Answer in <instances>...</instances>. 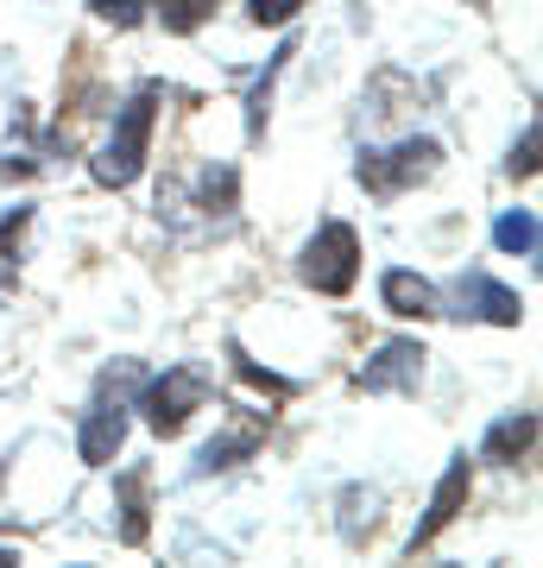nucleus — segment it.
I'll use <instances>...</instances> for the list:
<instances>
[{
  "mask_svg": "<svg viewBox=\"0 0 543 568\" xmlns=\"http://www.w3.org/2000/svg\"><path fill=\"white\" fill-rule=\"evenodd\" d=\"M531 443H537V417L519 410V417H505V424L486 429V462H524Z\"/></svg>",
  "mask_w": 543,
  "mask_h": 568,
  "instance_id": "9d476101",
  "label": "nucleus"
},
{
  "mask_svg": "<svg viewBox=\"0 0 543 568\" xmlns=\"http://www.w3.org/2000/svg\"><path fill=\"white\" fill-rule=\"evenodd\" d=\"M467 487H474V467H467V455H455V462H449V474H443V487H436V499H430V518H423L418 537H411V549H423L436 530L455 525V511H462Z\"/></svg>",
  "mask_w": 543,
  "mask_h": 568,
  "instance_id": "6e6552de",
  "label": "nucleus"
},
{
  "mask_svg": "<svg viewBox=\"0 0 543 568\" xmlns=\"http://www.w3.org/2000/svg\"><path fill=\"white\" fill-rule=\"evenodd\" d=\"M89 7H95L101 20H114V26H133L145 13V0H89Z\"/></svg>",
  "mask_w": 543,
  "mask_h": 568,
  "instance_id": "2eb2a0df",
  "label": "nucleus"
},
{
  "mask_svg": "<svg viewBox=\"0 0 543 568\" xmlns=\"http://www.w3.org/2000/svg\"><path fill=\"white\" fill-rule=\"evenodd\" d=\"M202 398H209L202 373H190V366H171V373H164V379H152V392H145V424L159 429V436H178Z\"/></svg>",
  "mask_w": 543,
  "mask_h": 568,
  "instance_id": "20e7f679",
  "label": "nucleus"
},
{
  "mask_svg": "<svg viewBox=\"0 0 543 568\" xmlns=\"http://www.w3.org/2000/svg\"><path fill=\"white\" fill-rule=\"evenodd\" d=\"M531 171H537V126H531V133H524V145L512 152V178H531Z\"/></svg>",
  "mask_w": 543,
  "mask_h": 568,
  "instance_id": "dca6fc26",
  "label": "nucleus"
},
{
  "mask_svg": "<svg viewBox=\"0 0 543 568\" xmlns=\"http://www.w3.org/2000/svg\"><path fill=\"white\" fill-rule=\"evenodd\" d=\"M215 13V0H159V20H164V32H197L202 20Z\"/></svg>",
  "mask_w": 543,
  "mask_h": 568,
  "instance_id": "ddd939ff",
  "label": "nucleus"
},
{
  "mask_svg": "<svg viewBox=\"0 0 543 568\" xmlns=\"http://www.w3.org/2000/svg\"><path fill=\"white\" fill-rule=\"evenodd\" d=\"M298 7L303 0H253V20L260 26H291L298 20Z\"/></svg>",
  "mask_w": 543,
  "mask_h": 568,
  "instance_id": "4468645a",
  "label": "nucleus"
},
{
  "mask_svg": "<svg viewBox=\"0 0 543 568\" xmlns=\"http://www.w3.org/2000/svg\"><path fill=\"white\" fill-rule=\"evenodd\" d=\"M114 493H121V544H145V467H127Z\"/></svg>",
  "mask_w": 543,
  "mask_h": 568,
  "instance_id": "9b49d317",
  "label": "nucleus"
},
{
  "mask_svg": "<svg viewBox=\"0 0 543 568\" xmlns=\"http://www.w3.org/2000/svg\"><path fill=\"white\" fill-rule=\"evenodd\" d=\"M354 272H361V241L348 222H322L316 241L303 246V284L322 291V297H342L354 291Z\"/></svg>",
  "mask_w": 543,
  "mask_h": 568,
  "instance_id": "f03ea898",
  "label": "nucleus"
},
{
  "mask_svg": "<svg viewBox=\"0 0 543 568\" xmlns=\"http://www.w3.org/2000/svg\"><path fill=\"white\" fill-rule=\"evenodd\" d=\"M436 140H404L399 152H361V183L373 190V196H399V190H411V183H423L430 171H436Z\"/></svg>",
  "mask_w": 543,
  "mask_h": 568,
  "instance_id": "7ed1b4c3",
  "label": "nucleus"
},
{
  "mask_svg": "<svg viewBox=\"0 0 543 568\" xmlns=\"http://www.w3.org/2000/svg\"><path fill=\"white\" fill-rule=\"evenodd\" d=\"M467 7H481V0H467Z\"/></svg>",
  "mask_w": 543,
  "mask_h": 568,
  "instance_id": "a211bd4d",
  "label": "nucleus"
},
{
  "mask_svg": "<svg viewBox=\"0 0 543 568\" xmlns=\"http://www.w3.org/2000/svg\"><path fill=\"white\" fill-rule=\"evenodd\" d=\"M423 379V347L418 342H385L361 366V392H411Z\"/></svg>",
  "mask_w": 543,
  "mask_h": 568,
  "instance_id": "39448f33",
  "label": "nucleus"
},
{
  "mask_svg": "<svg viewBox=\"0 0 543 568\" xmlns=\"http://www.w3.org/2000/svg\"><path fill=\"white\" fill-rule=\"evenodd\" d=\"M462 316H481V323L512 328L524 316V304H519V291H505L493 272H462Z\"/></svg>",
  "mask_w": 543,
  "mask_h": 568,
  "instance_id": "423d86ee",
  "label": "nucleus"
},
{
  "mask_svg": "<svg viewBox=\"0 0 543 568\" xmlns=\"http://www.w3.org/2000/svg\"><path fill=\"white\" fill-rule=\"evenodd\" d=\"M152 121H159V89H140L133 102L121 108V121H114V133H108V145H101L95 159V178L101 183H133L145 171V145H152Z\"/></svg>",
  "mask_w": 543,
  "mask_h": 568,
  "instance_id": "f257e3e1",
  "label": "nucleus"
},
{
  "mask_svg": "<svg viewBox=\"0 0 543 568\" xmlns=\"http://www.w3.org/2000/svg\"><path fill=\"white\" fill-rule=\"evenodd\" d=\"M380 297H385V310H392V316H418V323H430V316L443 310V304H436V284L418 278V272H385Z\"/></svg>",
  "mask_w": 543,
  "mask_h": 568,
  "instance_id": "1a4fd4ad",
  "label": "nucleus"
},
{
  "mask_svg": "<svg viewBox=\"0 0 543 568\" xmlns=\"http://www.w3.org/2000/svg\"><path fill=\"white\" fill-rule=\"evenodd\" d=\"M493 241H500V253H519V260H531V253H537V215H531V209H512V215H500Z\"/></svg>",
  "mask_w": 543,
  "mask_h": 568,
  "instance_id": "f8f14e48",
  "label": "nucleus"
},
{
  "mask_svg": "<svg viewBox=\"0 0 543 568\" xmlns=\"http://www.w3.org/2000/svg\"><path fill=\"white\" fill-rule=\"evenodd\" d=\"M121 436H127V410H121V398H114V405H95L89 417H82L77 455H82L89 467H108L114 455H121Z\"/></svg>",
  "mask_w": 543,
  "mask_h": 568,
  "instance_id": "0eeeda50",
  "label": "nucleus"
},
{
  "mask_svg": "<svg viewBox=\"0 0 543 568\" xmlns=\"http://www.w3.org/2000/svg\"><path fill=\"white\" fill-rule=\"evenodd\" d=\"M0 568H13V556H7V549H0Z\"/></svg>",
  "mask_w": 543,
  "mask_h": 568,
  "instance_id": "f3484780",
  "label": "nucleus"
}]
</instances>
